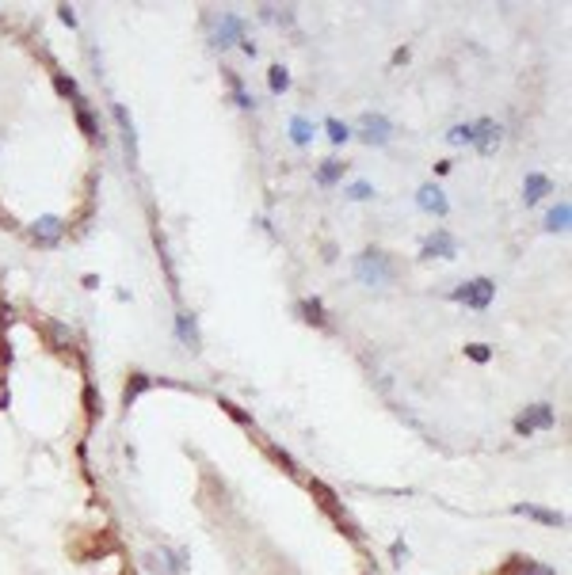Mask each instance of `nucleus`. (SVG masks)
Wrapping results in <instances>:
<instances>
[{
    "label": "nucleus",
    "mask_w": 572,
    "mask_h": 575,
    "mask_svg": "<svg viewBox=\"0 0 572 575\" xmlns=\"http://www.w3.org/2000/svg\"><path fill=\"white\" fill-rule=\"evenodd\" d=\"M347 198H355V202H367V198H374V187H370L367 180H359V183L347 187Z\"/></svg>",
    "instance_id": "cd10ccee"
},
{
    "label": "nucleus",
    "mask_w": 572,
    "mask_h": 575,
    "mask_svg": "<svg viewBox=\"0 0 572 575\" xmlns=\"http://www.w3.org/2000/svg\"><path fill=\"white\" fill-rule=\"evenodd\" d=\"M325 130H328V138H332L336 145H339V141H347V138H351V130H347L344 123H339V118H328V123H325Z\"/></svg>",
    "instance_id": "bb28decb"
},
{
    "label": "nucleus",
    "mask_w": 572,
    "mask_h": 575,
    "mask_svg": "<svg viewBox=\"0 0 572 575\" xmlns=\"http://www.w3.org/2000/svg\"><path fill=\"white\" fill-rule=\"evenodd\" d=\"M568 217H572V206H568V202H557V206L546 214V229H549V233H565V229H568Z\"/></svg>",
    "instance_id": "f3484780"
},
{
    "label": "nucleus",
    "mask_w": 572,
    "mask_h": 575,
    "mask_svg": "<svg viewBox=\"0 0 572 575\" xmlns=\"http://www.w3.org/2000/svg\"><path fill=\"white\" fill-rule=\"evenodd\" d=\"M466 355H469L473 362H489V358H492V351L485 347V343H466Z\"/></svg>",
    "instance_id": "c756f323"
},
{
    "label": "nucleus",
    "mask_w": 572,
    "mask_h": 575,
    "mask_svg": "<svg viewBox=\"0 0 572 575\" xmlns=\"http://www.w3.org/2000/svg\"><path fill=\"white\" fill-rule=\"evenodd\" d=\"M175 331H180V343L183 347H199V328H195V316L191 313H180L175 316Z\"/></svg>",
    "instance_id": "dca6fc26"
},
{
    "label": "nucleus",
    "mask_w": 572,
    "mask_h": 575,
    "mask_svg": "<svg viewBox=\"0 0 572 575\" xmlns=\"http://www.w3.org/2000/svg\"><path fill=\"white\" fill-rule=\"evenodd\" d=\"M546 191H549V180L542 172H531L526 175V183H523V198H526V206H534L538 198H546Z\"/></svg>",
    "instance_id": "2eb2a0df"
},
{
    "label": "nucleus",
    "mask_w": 572,
    "mask_h": 575,
    "mask_svg": "<svg viewBox=\"0 0 572 575\" xmlns=\"http://www.w3.org/2000/svg\"><path fill=\"white\" fill-rule=\"evenodd\" d=\"M298 309H302V316L310 320V324H317V328H328V316H325L321 297H305V301H302Z\"/></svg>",
    "instance_id": "a211bd4d"
},
{
    "label": "nucleus",
    "mask_w": 572,
    "mask_h": 575,
    "mask_svg": "<svg viewBox=\"0 0 572 575\" xmlns=\"http://www.w3.org/2000/svg\"><path fill=\"white\" fill-rule=\"evenodd\" d=\"M111 115H115L118 130H123V145H126L130 164H138V130H134V118H130V110H126L123 103H115V107H111Z\"/></svg>",
    "instance_id": "0eeeda50"
},
{
    "label": "nucleus",
    "mask_w": 572,
    "mask_h": 575,
    "mask_svg": "<svg viewBox=\"0 0 572 575\" xmlns=\"http://www.w3.org/2000/svg\"><path fill=\"white\" fill-rule=\"evenodd\" d=\"M53 88H58V95H65V99H81L76 81H73V76H65V73H53Z\"/></svg>",
    "instance_id": "393cba45"
},
{
    "label": "nucleus",
    "mask_w": 572,
    "mask_h": 575,
    "mask_svg": "<svg viewBox=\"0 0 572 575\" xmlns=\"http://www.w3.org/2000/svg\"><path fill=\"white\" fill-rule=\"evenodd\" d=\"M267 453H271L275 461H279V465H282L286 472H294V477H298V465H294V457H290V453H286V450H279V446H275V442H267Z\"/></svg>",
    "instance_id": "a878e982"
},
{
    "label": "nucleus",
    "mask_w": 572,
    "mask_h": 575,
    "mask_svg": "<svg viewBox=\"0 0 572 575\" xmlns=\"http://www.w3.org/2000/svg\"><path fill=\"white\" fill-rule=\"evenodd\" d=\"M553 423H557L553 408L549 404H531L519 419H515V430H519V435H534V430H549Z\"/></svg>",
    "instance_id": "20e7f679"
},
{
    "label": "nucleus",
    "mask_w": 572,
    "mask_h": 575,
    "mask_svg": "<svg viewBox=\"0 0 572 575\" xmlns=\"http://www.w3.org/2000/svg\"><path fill=\"white\" fill-rule=\"evenodd\" d=\"M96 400H100V396H96V389H92V385H84V404H88V415H96V408H100Z\"/></svg>",
    "instance_id": "2f4dec72"
},
{
    "label": "nucleus",
    "mask_w": 572,
    "mask_h": 575,
    "mask_svg": "<svg viewBox=\"0 0 572 575\" xmlns=\"http://www.w3.org/2000/svg\"><path fill=\"white\" fill-rule=\"evenodd\" d=\"M404 61H409V50H404V46L393 50V65H404Z\"/></svg>",
    "instance_id": "72a5a7b5"
},
{
    "label": "nucleus",
    "mask_w": 572,
    "mask_h": 575,
    "mask_svg": "<svg viewBox=\"0 0 572 575\" xmlns=\"http://www.w3.org/2000/svg\"><path fill=\"white\" fill-rule=\"evenodd\" d=\"M446 141H450V145H473V141H477V126H473V123H461V126H454V130L446 134Z\"/></svg>",
    "instance_id": "4be33fe9"
},
{
    "label": "nucleus",
    "mask_w": 572,
    "mask_h": 575,
    "mask_svg": "<svg viewBox=\"0 0 572 575\" xmlns=\"http://www.w3.org/2000/svg\"><path fill=\"white\" fill-rule=\"evenodd\" d=\"M290 141H294V145H310V141H313V126H310V118H290Z\"/></svg>",
    "instance_id": "412c9836"
},
{
    "label": "nucleus",
    "mask_w": 572,
    "mask_h": 575,
    "mask_svg": "<svg viewBox=\"0 0 572 575\" xmlns=\"http://www.w3.org/2000/svg\"><path fill=\"white\" fill-rule=\"evenodd\" d=\"M344 168H347V164H344V160H325V164H321V168H317V172H313V180H317V183H321V187H336L339 180H344Z\"/></svg>",
    "instance_id": "4468645a"
},
{
    "label": "nucleus",
    "mask_w": 572,
    "mask_h": 575,
    "mask_svg": "<svg viewBox=\"0 0 572 575\" xmlns=\"http://www.w3.org/2000/svg\"><path fill=\"white\" fill-rule=\"evenodd\" d=\"M42 331H46V339H50V347L53 351H65V347H73V331L58 324V320H42Z\"/></svg>",
    "instance_id": "ddd939ff"
},
{
    "label": "nucleus",
    "mask_w": 572,
    "mask_h": 575,
    "mask_svg": "<svg viewBox=\"0 0 572 575\" xmlns=\"http://www.w3.org/2000/svg\"><path fill=\"white\" fill-rule=\"evenodd\" d=\"M61 233H65V221H61V217H53V214L39 217L35 225H31V237H35V244H39V248H53V244L61 240Z\"/></svg>",
    "instance_id": "423d86ee"
},
{
    "label": "nucleus",
    "mask_w": 572,
    "mask_h": 575,
    "mask_svg": "<svg viewBox=\"0 0 572 575\" xmlns=\"http://www.w3.org/2000/svg\"><path fill=\"white\" fill-rule=\"evenodd\" d=\"M229 84H233V99H237L240 107H245V110H248V107H256V99H252V95L245 92V84H240L237 76H229Z\"/></svg>",
    "instance_id": "c85d7f7f"
},
{
    "label": "nucleus",
    "mask_w": 572,
    "mask_h": 575,
    "mask_svg": "<svg viewBox=\"0 0 572 575\" xmlns=\"http://www.w3.org/2000/svg\"><path fill=\"white\" fill-rule=\"evenodd\" d=\"M355 274H359V282H367V286H386V282H393V259L386 252L370 248L355 259Z\"/></svg>",
    "instance_id": "f257e3e1"
},
{
    "label": "nucleus",
    "mask_w": 572,
    "mask_h": 575,
    "mask_svg": "<svg viewBox=\"0 0 572 575\" xmlns=\"http://www.w3.org/2000/svg\"><path fill=\"white\" fill-rule=\"evenodd\" d=\"M515 514L534 518V522H542V526H565V514L546 511V507H538V503H515Z\"/></svg>",
    "instance_id": "9b49d317"
},
{
    "label": "nucleus",
    "mask_w": 572,
    "mask_h": 575,
    "mask_svg": "<svg viewBox=\"0 0 572 575\" xmlns=\"http://www.w3.org/2000/svg\"><path fill=\"white\" fill-rule=\"evenodd\" d=\"M267 84H271L275 95H282L286 88H290V73H286L282 65H271V69H267Z\"/></svg>",
    "instance_id": "5701e85b"
},
{
    "label": "nucleus",
    "mask_w": 572,
    "mask_h": 575,
    "mask_svg": "<svg viewBox=\"0 0 572 575\" xmlns=\"http://www.w3.org/2000/svg\"><path fill=\"white\" fill-rule=\"evenodd\" d=\"M424 256H443V259H454V256H458L454 237H450L446 229H435V233L424 240Z\"/></svg>",
    "instance_id": "9d476101"
},
{
    "label": "nucleus",
    "mask_w": 572,
    "mask_h": 575,
    "mask_svg": "<svg viewBox=\"0 0 572 575\" xmlns=\"http://www.w3.org/2000/svg\"><path fill=\"white\" fill-rule=\"evenodd\" d=\"M58 16H61V24L76 27V16H73V8H69V4H61V12H58Z\"/></svg>",
    "instance_id": "473e14b6"
},
{
    "label": "nucleus",
    "mask_w": 572,
    "mask_h": 575,
    "mask_svg": "<svg viewBox=\"0 0 572 575\" xmlns=\"http://www.w3.org/2000/svg\"><path fill=\"white\" fill-rule=\"evenodd\" d=\"M222 408H225V412H229V415H233V419H237V423H240V427H252V415H248V412H240V408H237L233 400H222Z\"/></svg>",
    "instance_id": "7c9ffc66"
},
{
    "label": "nucleus",
    "mask_w": 572,
    "mask_h": 575,
    "mask_svg": "<svg viewBox=\"0 0 572 575\" xmlns=\"http://www.w3.org/2000/svg\"><path fill=\"white\" fill-rule=\"evenodd\" d=\"M145 389H153V378H149V373H134V378L126 381V404L138 400V396L145 393Z\"/></svg>",
    "instance_id": "b1692460"
},
{
    "label": "nucleus",
    "mask_w": 572,
    "mask_h": 575,
    "mask_svg": "<svg viewBox=\"0 0 572 575\" xmlns=\"http://www.w3.org/2000/svg\"><path fill=\"white\" fill-rule=\"evenodd\" d=\"M359 138L367 141V145H386L393 138V126L386 115H362L359 118Z\"/></svg>",
    "instance_id": "39448f33"
},
{
    "label": "nucleus",
    "mask_w": 572,
    "mask_h": 575,
    "mask_svg": "<svg viewBox=\"0 0 572 575\" xmlns=\"http://www.w3.org/2000/svg\"><path fill=\"white\" fill-rule=\"evenodd\" d=\"M473 126H477V149L485 152V157H489V152H496V145H500V126L492 123V118H481V123H473Z\"/></svg>",
    "instance_id": "f8f14e48"
},
{
    "label": "nucleus",
    "mask_w": 572,
    "mask_h": 575,
    "mask_svg": "<svg viewBox=\"0 0 572 575\" xmlns=\"http://www.w3.org/2000/svg\"><path fill=\"white\" fill-rule=\"evenodd\" d=\"M450 297H454V301H461L466 309H477V313H481V309H489V305H492V297H496V282H492V279L461 282Z\"/></svg>",
    "instance_id": "7ed1b4c3"
},
{
    "label": "nucleus",
    "mask_w": 572,
    "mask_h": 575,
    "mask_svg": "<svg viewBox=\"0 0 572 575\" xmlns=\"http://www.w3.org/2000/svg\"><path fill=\"white\" fill-rule=\"evenodd\" d=\"M73 110H76V123H81V130H84L88 138H96V134H100V123H96V115L88 110V103H84V99H73Z\"/></svg>",
    "instance_id": "aec40b11"
},
{
    "label": "nucleus",
    "mask_w": 572,
    "mask_h": 575,
    "mask_svg": "<svg viewBox=\"0 0 572 575\" xmlns=\"http://www.w3.org/2000/svg\"><path fill=\"white\" fill-rule=\"evenodd\" d=\"M416 202H420V209H427V214H435V217H446L450 214V202H446V195L439 191L435 183H427L416 191Z\"/></svg>",
    "instance_id": "6e6552de"
},
{
    "label": "nucleus",
    "mask_w": 572,
    "mask_h": 575,
    "mask_svg": "<svg viewBox=\"0 0 572 575\" xmlns=\"http://www.w3.org/2000/svg\"><path fill=\"white\" fill-rule=\"evenodd\" d=\"M310 488H313V495H317V503H321L325 511L332 514V522H336L339 529H347V534L355 537V541H362V529H359L355 522H351V514L344 511V503L336 499V492L328 488V484H321V480H310Z\"/></svg>",
    "instance_id": "f03ea898"
},
{
    "label": "nucleus",
    "mask_w": 572,
    "mask_h": 575,
    "mask_svg": "<svg viewBox=\"0 0 572 575\" xmlns=\"http://www.w3.org/2000/svg\"><path fill=\"white\" fill-rule=\"evenodd\" d=\"M240 35H245V19L240 16H233V12H225L222 19H218V35H214V42L218 46H233V42H240Z\"/></svg>",
    "instance_id": "1a4fd4ad"
},
{
    "label": "nucleus",
    "mask_w": 572,
    "mask_h": 575,
    "mask_svg": "<svg viewBox=\"0 0 572 575\" xmlns=\"http://www.w3.org/2000/svg\"><path fill=\"white\" fill-rule=\"evenodd\" d=\"M504 575H557V571H549V568H542V564H534V560H526V556H515Z\"/></svg>",
    "instance_id": "6ab92c4d"
}]
</instances>
